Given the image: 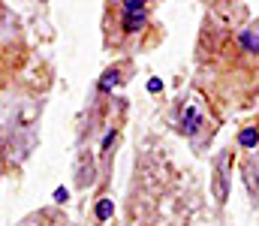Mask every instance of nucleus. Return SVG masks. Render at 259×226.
I'll return each mask as SVG.
<instances>
[{"label": "nucleus", "instance_id": "obj_1", "mask_svg": "<svg viewBox=\"0 0 259 226\" xmlns=\"http://www.w3.org/2000/svg\"><path fill=\"white\" fill-rule=\"evenodd\" d=\"M241 145H244V148H253V145H259V130H256V127L241 130Z\"/></svg>", "mask_w": 259, "mask_h": 226}, {"label": "nucleus", "instance_id": "obj_2", "mask_svg": "<svg viewBox=\"0 0 259 226\" xmlns=\"http://www.w3.org/2000/svg\"><path fill=\"white\" fill-rule=\"evenodd\" d=\"M214 190H217V199L226 202V181H223V172H217V178H214Z\"/></svg>", "mask_w": 259, "mask_h": 226}, {"label": "nucleus", "instance_id": "obj_3", "mask_svg": "<svg viewBox=\"0 0 259 226\" xmlns=\"http://www.w3.org/2000/svg\"><path fill=\"white\" fill-rule=\"evenodd\" d=\"M109 211H112V202H109V199H106V202H100L97 214H100V217H109Z\"/></svg>", "mask_w": 259, "mask_h": 226}]
</instances>
